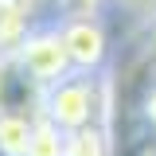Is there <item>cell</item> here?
<instances>
[{"label": "cell", "mask_w": 156, "mask_h": 156, "mask_svg": "<svg viewBox=\"0 0 156 156\" xmlns=\"http://www.w3.org/2000/svg\"><path fill=\"white\" fill-rule=\"evenodd\" d=\"M144 121L152 125V133H156V86L148 90V98H144Z\"/></svg>", "instance_id": "9c48e42d"}, {"label": "cell", "mask_w": 156, "mask_h": 156, "mask_svg": "<svg viewBox=\"0 0 156 156\" xmlns=\"http://www.w3.org/2000/svg\"><path fill=\"white\" fill-rule=\"evenodd\" d=\"M12 58L35 86H51L62 74H70V58H66L58 27H31L23 35V43L12 51Z\"/></svg>", "instance_id": "7a4b0ae2"}, {"label": "cell", "mask_w": 156, "mask_h": 156, "mask_svg": "<svg viewBox=\"0 0 156 156\" xmlns=\"http://www.w3.org/2000/svg\"><path fill=\"white\" fill-rule=\"evenodd\" d=\"M66 148V133L51 125L47 117H35L31 121V140H27V156H62Z\"/></svg>", "instance_id": "52a82bcc"}, {"label": "cell", "mask_w": 156, "mask_h": 156, "mask_svg": "<svg viewBox=\"0 0 156 156\" xmlns=\"http://www.w3.org/2000/svg\"><path fill=\"white\" fill-rule=\"evenodd\" d=\"M51 4L62 12V20H86V16H98L105 0H51Z\"/></svg>", "instance_id": "ba28073f"}, {"label": "cell", "mask_w": 156, "mask_h": 156, "mask_svg": "<svg viewBox=\"0 0 156 156\" xmlns=\"http://www.w3.org/2000/svg\"><path fill=\"white\" fill-rule=\"evenodd\" d=\"M109 82L101 74H62L58 82L43 86L39 117H47L62 133H74L82 125H109Z\"/></svg>", "instance_id": "6da1fadb"}, {"label": "cell", "mask_w": 156, "mask_h": 156, "mask_svg": "<svg viewBox=\"0 0 156 156\" xmlns=\"http://www.w3.org/2000/svg\"><path fill=\"white\" fill-rule=\"evenodd\" d=\"M58 35H62V47H66V58H70V70H78V74H98L101 70L109 39H105V27H101L98 16L62 20Z\"/></svg>", "instance_id": "3957f363"}, {"label": "cell", "mask_w": 156, "mask_h": 156, "mask_svg": "<svg viewBox=\"0 0 156 156\" xmlns=\"http://www.w3.org/2000/svg\"><path fill=\"white\" fill-rule=\"evenodd\" d=\"M31 121H35V117H27V113H8V109H0V156H27Z\"/></svg>", "instance_id": "8992f818"}, {"label": "cell", "mask_w": 156, "mask_h": 156, "mask_svg": "<svg viewBox=\"0 0 156 156\" xmlns=\"http://www.w3.org/2000/svg\"><path fill=\"white\" fill-rule=\"evenodd\" d=\"M35 8L39 0H0V51L12 55L23 35L35 27Z\"/></svg>", "instance_id": "277c9868"}, {"label": "cell", "mask_w": 156, "mask_h": 156, "mask_svg": "<svg viewBox=\"0 0 156 156\" xmlns=\"http://www.w3.org/2000/svg\"><path fill=\"white\" fill-rule=\"evenodd\" d=\"M62 156H113L109 125H82V129H74V133H66Z\"/></svg>", "instance_id": "5b68a950"}]
</instances>
